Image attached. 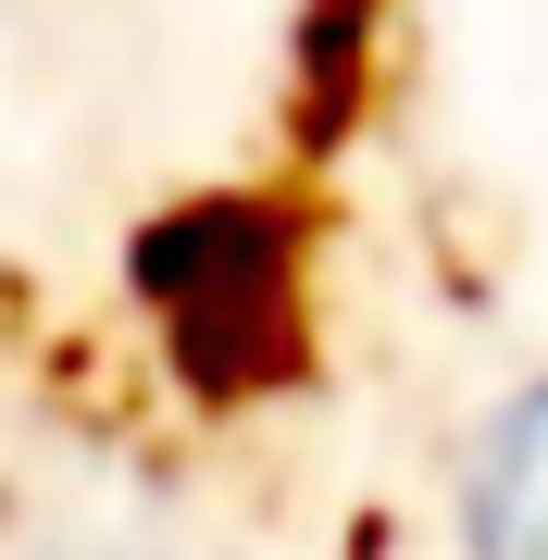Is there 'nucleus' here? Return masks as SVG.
Returning <instances> with one entry per match:
<instances>
[{
	"mask_svg": "<svg viewBox=\"0 0 548 560\" xmlns=\"http://www.w3.org/2000/svg\"><path fill=\"white\" fill-rule=\"evenodd\" d=\"M462 523H474V560H548V386H524L474 436Z\"/></svg>",
	"mask_w": 548,
	"mask_h": 560,
	"instance_id": "f257e3e1",
	"label": "nucleus"
}]
</instances>
